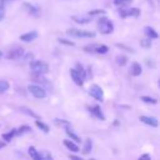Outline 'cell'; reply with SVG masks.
<instances>
[{"mask_svg": "<svg viewBox=\"0 0 160 160\" xmlns=\"http://www.w3.org/2000/svg\"><path fill=\"white\" fill-rule=\"evenodd\" d=\"M24 8L28 9V11L30 14H38V8H35L34 5H30V4H24Z\"/></svg>", "mask_w": 160, "mask_h": 160, "instance_id": "f1b7e54d", "label": "cell"}, {"mask_svg": "<svg viewBox=\"0 0 160 160\" xmlns=\"http://www.w3.org/2000/svg\"><path fill=\"white\" fill-rule=\"evenodd\" d=\"M140 45L141 46H144V48H150L151 46V39H144V40H141L140 41Z\"/></svg>", "mask_w": 160, "mask_h": 160, "instance_id": "4dcf8cb0", "label": "cell"}, {"mask_svg": "<svg viewBox=\"0 0 160 160\" xmlns=\"http://www.w3.org/2000/svg\"><path fill=\"white\" fill-rule=\"evenodd\" d=\"M144 102H148V104H156L158 102V100L155 99V98H150V96H141L140 98Z\"/></svg>", "mask_w": 160, "mask_h": 160, "instance_id": "4316f807", "label": "cell"}, {"mask_svg": "<svg viewBox=\"0 0 160 160\" xmlns=\"http://www.w3.org/2000/svg\"><path fill=\"white\" fill-rule=\"evenodd\" d=\"M64 145H65L70 151H72V152L80 151V150H79V146H78L75 142H72L71 140H64Z\"/></svg>", "mask_w": 160, "mask_h": 160, "instance_id": "9a60e30c", "label": "cell"}, {"mask_svg": "<svg viewBox=\"0 0 160 160\" xmlns=\"http://www.w3.org/2000/svg\"><path fill=\"white\" fill-rule=\"evenodd\" d=\"M15 135H16V129H12L11 131L2 134V139H4L5 141H10V140H11V139H12Z\"/></svg>", "mask_w": 160, "mask_h": 160, "instance_id": "603a6c76", "label": "cell"}, {"mask_svg": "<svg viewBox=\"0 0 160 160\" xmlns=\"http://www.w3.org/2000/svg\"><path fill=\"white\" fill-rule=\"evenodd\" d=\"M70 76H71V79L74 80V82H75L76 85L81 86V85L84 84V80L80 78V75L78 74V71H76L75 69H70Z\"/></svg>", "mask_w": 160, "mask_h": 160, "instance_id": "4fadbf2b", "label": "cell"}, {"mask_svg": "<svg viewBox=\"0 0 160 160\" xmlns=\"http://www.w3.org/2000/svg\"><path fill=\"white\" fill-rule=\"evenodd\" d=\"M38 38V32L36 31H30V32H26V34H22L20 36V40L25 41V42H29V41H32Z\"/></svg>", "mask_w": 160, "mask_h": 160, "instance_id": "7c38bea8", "label": "cell"}, {"mask_svg": "<svg viewBox=\"0 0 160 160\" xmlns=\"http://www.w3.org/2000/svg\"><path fill=\"white\" fill-rule=\"evenodd\" d=\"M109 48L102 44H90L84 46L85 52H92V54H106Z\"/></svg>", "mask_w": 160, "mask_h": 160, "instance_id": "3957f363", "label": "cell"}, {"mask_svg": "<svg viewBox=\"0 0 160 160\" xmlns=\"http://www.w3.org/2000/svg\"><path fill=\"white\" fill-rule=\"evenodd\" d=\"M59 42H61V44H65V45H75L72 41H69V40H66V39H59Z\"/></svg>", "mask_w": 160, "mask_h": 160, "instance_id": "d6a6232c", "label": "cell"}, {"mask_svg": "<svg viewBox=\"0 0 160 160\" xmlns=\"http://www.w3.org/2000/svg\"><path fill=\"white\" fill-rule=\"evenodd\" d=\"M30 69L32 71V74H46L49 71V65L41 60H34L30 62Z\"/></svg>", "mask_w": 160, "mask_h": 160, "instance_id": "7a4b0ae2", "label": "cell"}, {"mask_svg": "<svg viewBox=\"0 0 160 160\" xmlns=\"http://www.w3.org/2000/svg\"><path fill=\"white\" fill-rule=\"evenodd\" d=\"M1 56H2V52H1V51H0V58H1Z\"/></svg>", "mask_w": 160, "mask_h": 160, "instance_id": "74e56055", "label": "cell"}, {"mask_svg": "<svg viewBox=\"0 0 160 160\" xmlns=\"http://www.w3.org/2000/svg\"><path fill=\"white\" fill-rule=\"evenodd\" d=\"M66 34L70 35V36H72V38H88V39L95 38V32H92V31L80 30V29H74V28L72 29H69L66 31Z\"/></svg>", "mask_w": 160, "mask_h": 160, "instance_id": "277c9868", "label": "cell"}, {"mask_svg": "<svg viewBox=\"0 0 160 160\" xmlns=\"http://www.w3.org/2000/svg\"><path fill=\"white\" fill-rule=\"evenodd\" d=\"M28 152H29V155H30V158H31V159H34V160H40L39 151H38L34 146H30V148L28 149Z\"/></svg>", "mask_w": 160, "mask_h": 160, "instance_id": "ac0fdd59", "label": "cell"}, {"mask_svg": "<svg viewBox=\"0 0 160 160\" xmlns=\"http://www.w3.org/2000/svg\"><path fill=\"white\" fill-rule=\"evenodd\" d=\"M6 1H9V0H1V4H4V2H6Z\"/></svg>", "mask_w": 160, "mask_h": 160, "instance_id": "8d00e7d4", "label": "cell"}, {"mask_svg": "<svg viewBox=\"0 0 160 160\" xmlns=\"http://www.w3.org/2000/svg\"><path fill=\"white\" fill-rule=\"evenodd\" d=\"M89 112H90L91 115H94L95 118L100 119L101 121H104V120H105V115L102 114L101 109H100L98 105H95V106H90V108H89Z\"/></svg>", "mask_w": 160, "mask_h": 160, "instance_id": "30bf717a", "label": "cell"}, {"mask_svg": "<svg viewBox=\"0 0 160 160\" xmlns=\"http://www.w3.org/2000/svg\"><path fill=\"white\" fill-rule=\"evenodd\" d=\"M35 124H36V126H38L40 130H42L44 132H49V126H48L46 124H44L42 121H40V119H36Z\"/></svg>", "mask_w": 160, "mask_h": 160, "instance_id": "cb8c5ba5", "label": "cell"}, {"mask_svg": "<svg viewBox=\"0 0 160 160\" xmlns=\"http://www.w3.org/2000/svg\"><path fill=\"white\" fill-rule=\"evenodd\" d=\"M126 56H124V55H118L116 56V62L119 64V65H125L126 64Z\"/></svg>", "mask_w": 160, "mask_h": 160, "instance_id": "f546056e", "label": "cell"}, {"mask_svg": "<svg viewBox=\"0 0 160 160\" xmlns=\"http://www.w3.org/2000/svg\"><path fill=\"white\" fill-rule=\"evenodd\" d=\"M20 111H21V112H24V114H26V115H30V116H31V118H34V119H40V116H39L38 114H35L32 110H30L29 108L20 106Z\"/></svg>", "mask_w": 160, "mask_h": 160, "instance_id": "e0dca14e", "label": "cell"}, {"mask_svg": "<svg viewBox=\"0 0 160 160\" xmlns=\"http://www.w3.org/2000/svg\"><path fill=\"white\" fill-rule=\"evenodd\" d=\"M30 131H31V128L30 126L22 125L19 129H16V135H22V134H26V132H30Z\"/></svg>", "mask_w": 160, "mask_h": 160, "instance_id": "7402d4cb", "label": "cell"}, {"mask_svg": "<svg viewBox=\"0 0 160 160\" xmlns=\"http://www.w3.org/2000/svg\"><path fill=\"white\" fill-rule=\"evenodd\" d=\"M4 146H5V142H1V141H0V149L4 148Z\"/></svg>", "mask_w": 160, "mask_h": 160, "instance_id": "d590c367", "label": "cell"}, {"mask_svg": "<svg viewBox=\"0 0 160 160\" xmlns=\"http://www.w3.org/2000/svg\"><path fill=\"white\" fill-rule=\"evenodd\" d=\"M5 18V9L2 6V4H0V21Z\"/></svg>", "mask_w": 160, "mask_h": 160, "instance_id": "836d02e7", "label": "cell"}, {"mask_svg": "<svg viewBox=\"0 0 160 160\" xmlns=\"http://www.w3.org/2000/svg\"><path fill=\"white\" fill-rule=\"evenodd\" d=\"M65 131H66L68 136L70 138V140H74L75 142H80V138H79V136H78V135H76V134L70 129V126H69V128H66V130H65Z\"/></svg>", "mask_w": 160, "mask_h": 160, "instance_id": "d6986e66", "label": "cell"}, {"mask_svg": "<svg viewBox=\"0 0 160 160\" xmlns=\"http://www.w3.org/2000/svg\"><path fill=\"white\" fill-rule=\"evenodd\" d=\"M71 19L78 22V24H88L91 21V16L90 15H85V16H80V15H72Z\"/></svg>", "mask_w": 160, "mask_h": 160, "instance_id": "8fae6325", "label": "cell"}, {"mask_svg": "<svg viewBox=\"0 0 160 160\" xmlns=\"http://www.w3.org/2000/svg\"><path fill=\"white\" fill-rule=\"evenodd\" d=\"M145 34H146V36H148L149 39H158V38H159L158 32H156L152 28H150V26H146V28H145Z\"/></svg>", "mask_w": 160, "mask_h": 160, "instance_id": "2e32d148", "label": "cell"}, {"mask_svg": "<svg viewBox=\"0 0 160 160\" xmlns=\"http://www.w3.org/2000/svg\"><path fill=\"white\" fill-rule=\"evenodd\" d=\"M91 148H92V142H91V140H90V139H88V140L85 141V144H84L82 154H84V155H88V154L91 151Z\"/></svg>", "mask_w": 160, "mask_h": 160, "instance_id": "ffe728a7", "label": "cell"}, {"mask_svg": "<svg viewBox=\"0 0 160 160\" xmlns=\"http://www.w3.org/2000/svg\"><path fill=\"white\" fill-rule=\"evenodd\" d=\"M140 158H141V159H150V155H149V154H144V155H141Z\"/></svg>", "mask_w": 160, "mask_h": 160, "instance_id": "e575fe53", "label": "cell"}, {"mask_svg": "<svg viewBox=\"0 0 160 160\" xmlns=\"http://www.w3.org/2000/svg\"><path fill=\"white\" fill-rule=\"evenodd\" d=\"M131 1H132V0H114V4H115L116 6H126V5H129Z\"/></svg>", "mask_w": 160, "mask_h": 160, "instance_id": "83f0119b", "label": "cell"}, {"mask_svg": "<svg viewBox=\"0 0 160 160\" xmlns=\"http://www.w3.org/2000/svg\"><path fill=\"white\" fill-rule=\"evenodd\" d=\"M76 71H78V74L80 75V78L82 79V80H85V78H86V71L84 70V66L81 65V64H76V69H75Z\"/></svg>", "mask_w": 160, "mask_h": 160, "instance_id": "44dd1931", "label": "cell"}, {"mask_svg": "<svg viewBox=\"0 0 160 160\" xmlns=\"http://www.w3.org/2000/svg\"><path fill=\"white\" fill-rule=\"evenodd\" d=\"M98 29H99V31L101 34L108 35V34H111L114 31V24L108 18H105V16L104 18H99V20H98Z\"/></svg>", "mask_w": 160, "mask_h": 160, "instance_id": "6da1fadb", "label": "cell"}, {"mask_svg": "<svg viewBox=\"0 0 160 160\" xmlns=\"http://www.w3.org/2000/svg\"><path fill=\"white\" fill-rule=\"evenodd\" d=\"M140 121L144 122V124H146V125H150V126H152V128H156V126L159 125V121H158V119H156L155 116H146V115H142V116H140Z\"/></svg>", "mask_w": 160, "mask_h": 160, "instance_id": "9c48e42d", "label": "cell"}, {"mask_svg": "<svg viewBox=\"0 0 160 160\" xmlns=\"http://www.w3.org/2000/svg\"><path fill=\"white\" fill-rule=\"evenodd\" d=\"M39 155H40V160H51L52 159V156L46 150H42L41 152H39Z\"/></svg>", "mask_w": 160, "mask_h": 160, "instance_id": "484cf974", "label": "cell"}, {"mask_svg": "<svg viewBox=\"0 0 160 160\" xmlns=\"http://www.w3.org/2000/svg\"><path fill=\"white\" fill-rule=\"evenodd\" d=\"M89 95L92 96L95 100H99V101H102V99H104V91L96 84H94V85H91L89 88Z\"/></svg>", "mask_w": 160, "mask_h": 160, "instance_id": "52a82bcc", "label": "cell"}, {"mask_svg": "<svg viewBox=\"0 0 160 160\" xmlns=\"http://www.w3.org/2000/svg\"><path fill=\"white\" fill-rule=\"evenodd\" d=\"M99 14H105V11H104V10H99V9H94V10H90V11L88 12V15H90V16L99 15Z\"/></svg>", "mask_w": 160, "mask_h": 160, "instance_id": "1f68e13d", "label": "cell"}, {"mask_svg": "<svg viewBox=\"0 0 160 160\" xmlns=\"http://www.w3.org/2000/svg\"><path fill=\"white\" fill-rule=\"evenodd\" d=\"M9 82L5 81V80H0V94H4L5 91L9 90Z\"/></svg>", "mask_w": 160, "mask_h": 160, "instance_id": "d4e9b609", "label": "cell"}, {"mask_svg": "<svg viewBox=\"0 0 160 160\" xmlns=\"http://www.w3.org/2000/svg\"><path fill=\"white\" fill-rule=\"evenodd\" d=\"M119 15L121 18H138L140 15V10L138 8H130V9H120L119 10Z\"/></svg>", "mask_w": 160, "mask_h": 160, "instance_id": "ba28073f", "label": "cell"}, {"mask_svg": "<svg viewBox=\"0 0 160 160\" xmlns=\"http://www.w3.org/2000/svg\"><path fill=\"white\" fill-rule=\"evenodd\" d=\"M28 90H29V92H30L34 98H36V99H44V98L46 96L45 89H44L42 86H40V85L31 84V85L28 86Z\"/></svg>", "mask_w": 160, "mask_h": 160, "instance_id": "5b68a950", "label": "cell"}, {"mask_svg": "<svg viewBox=\"0 0 160 160\" xmlns=\"http://www.w3.org/2000/svg\"><path fill=\"white\" fill-rule=\"evenodd\" d=\"M141 71H142V69H141V65H140L139 62H132V64H131V66H130V72H131V75L139 76V75L141 74Z\"/></svg>", "mask_w": 160, "mask_h": 160, "instance_id": "5bb4252c", "label": "cell"}, {"mask_svg": "<svg viewBox=\"0 0 160 160\" xmlns=\"http://www.w3.org/2000/svg\"><path fill=\"white\" fill-rule=\"evenodd\" d=\"M22 55H24V49H22L21 46L14 45L12 48H10V49L8 50V52H6V59H9V60H18V59H20Z\"/></svg>", "mask_w": 160, "mask_h": 160, "instance_id": "8992f818", "label": "cell"}]
</instances>
